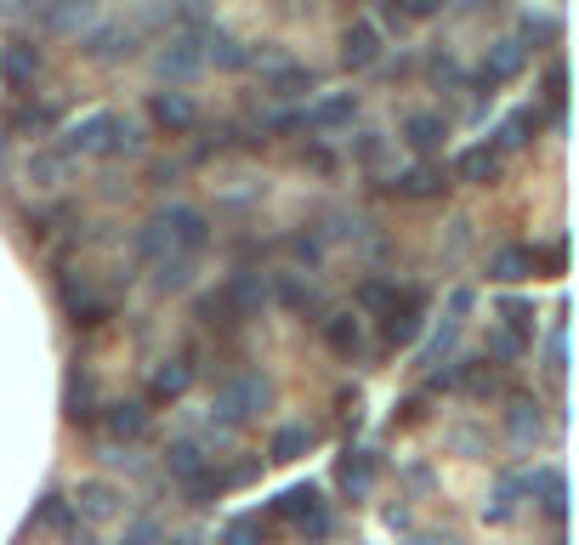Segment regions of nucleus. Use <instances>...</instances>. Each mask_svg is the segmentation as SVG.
<instances>
[{
    "mask_svg": "<svg viewBox=\"0 0 579 545\" xmlns=\"http://www.w3.org/2000/svg\"><path fill=\"white\" fill-rule=\"evenodd\" d=\"M68 154H137V126L109 109H97L80 126H68Z\"/></svg>",
    "mask_w": 579,
    "mask_h": 545,
    "instance_id": "1",
    "label": "nucleus"
},
{
    "mask_svg": "<svg viewBox=\"0 0 579 545\" xmlns=\"http://www.w3.org/2000/svg\"><path fill=\"white\" fill-rule=\"evenodd\" d=\"M267 409V381L256 376V369H239V376H228L216 386V415L228 420V427H244L250 415Z\"/></svg>",
    "mask_w": 579,
    "mask_h": 545,
    "instance_id": "2",
    "label": "nucleus"
},
{
    "mask_svg": "<svg viewBox=\"0 0 579 545\" xmlns=\"http://www.w3.org/2000/svg\"><path fill=\"white\" fill-rule=\"evenodd\" d=\"M273 517H285V523H295L301 534H313V540H324V529H330V511H324V500H318L313 483L285 489L279 500H273Z\"/></svg>",
    "mask_w": 579,
    "mask_h": 545,
    "instance_id": "3",
    "label": "nucleus"
},
{
    "mask_svg": "<svg viewBox=\"0 0 579 545\" xmlns=\"http://www.w3.org/2000/svg\"><path fill=\"white\" fill-rule=\"evenodd\" d=\"M35 74H40V46H35V40L17 35V40L0 46V80H7L12 91H29Z\"/></svg>",
    "mask_w": 579,
    "mask_h": 545,
    "instance_id": "4",
    "label": "nucleus"
},
{
    "mask_svg": "<svg viewBox=\"0 0 579 545\" xmlns=\"http://www.w3.org/2000/svg\"><path fill=\"white\" fill-rule=\"evenodd\" d=\"M148 119H154L160 131L182 137V131L199 126V109H193V97H188V91H160L154 103H148Z\"/></svg>",
    "mask_w": 579,
    "mask_h": 545,
    "instance_id": "5",
    "label": "nucleus"
},
{
    "mask_svg": "<svg viewBox=\"0 0 579 545\" xmlns=\"http://www.w3.org/2000/svg\"><path fill=\"white\" fill-rule=\"evenodd\" d=\"M160 216H165V233H171V251L176 256H193L199 244H205V233H211V221L199 216V211H188V205H171Z\"/></svg>",
    "mask_w": 579,
    "mask_h": 545,
    "instance_id": "6",
    "label": "nucleus"
},
{
    "mask_svg": "<svg viewBox=\"0 0 579 545\" xmlns=\"http://www.w3.org/2000/svg\"><path fill=\"white\" fill-rule=\"evenodd\" d=\"M352 114H358V97H352V91H330V97H318V103L301 114V126H307V131H341V126H352Z\"/></svg>",
    "mask_w": 579,
    "mask_h": 545,
    "instance_id": "7",
    "label": "nucleus"
},
{
    "mask_svg": "<svg viewBox=\"0 0 579 545\" xmlns=\"http://www.w3.org/2000/svg\"><path fill=\"white\" fill-rule=\"evenodd\" d=\"M528 68V46L523 40H494L489 58H483V86H506Z\"/></svg>",
    "mask_w": 579,
    "mask_h": 545,
    "instance_id": "8",
    "label": "nucleus"
},
{
    "mask_svg": "<svg viewBox=\"0 0 579 545\" xmlns=\"http://www.w3.org/2000/svg\"><path fill=\"white\" fill-rule=\"evenodd\" d=\"M103 432H109L114 443H137V438L148 432V404H131V398L109 404V409H103Z\"/></svg>",
    "mask_w": 579,
    "mask_h": 545,
    "instance_id": "9",
    "label": "nucleus"
},
{
    "mask_svg": "<svg viewBox=\"0 0 579 545\" xmlns=\"http://www.w3.org/2000/svg\"><path fill=\"white\" fill-rule=\"evenodd\" d=\"M375 58H381V29H375V23H352V29L341 35V63L347 68H369Z\"/></svg>",
    "mask_w": 579,
    "mask_h": 545,
    "instance_id": "10",
    "label": "nucleus"
},
{
    "mask_svg": "<svg viewBox=\"0 0 579 545\" xmlns=\"http://www.w3.org/2000/svg\"><path fill=\"white\" fill-rule=\"evenodd\" d=\"M455 177H461V182H471V188H489V182L500 177V148H489V142L466 148V154L455 160Z\"/></svg>",
    "mask_w": 579,
    "mask_h": 545,
    "instance_id": "11",
    "label": "nucleus"
},
{
    "mask_svg": "<svg viewBox=\"0 0 579 545\" xmlns=\"http://www.w3.org/2000/svg\"><path fill=\"white\" fill-rule=\"evenodd\" d=\"M97 12V0H46L40 7V23L52 35H80V23Z\"/></svg>",
    "mask_w": 579,
    "mask_h": 545,
    "instance_id": "12",
    "label": "nucleus"
},
{
    "mask_svg": "<svg viewBox=\"0 0 579 545\" xmlns=\"http://www.w3.org/2000/svg\"><path fill=\"white\" fill-rule=\"evenodd\" d=\"M199 63H205V52H199V40H193V35L165 40V52H160V74H165V80H188Z\"/></svg>",
    "mask_w": 579,
    "mask_h": 545,
    "instance_id": "13",
    "label": "nucleus"
},
{
    "mask_svg": "<svg viewBox=\"0 0 579 545\" xmlns=\"http://www.w3.org/2000/svg\"><path fill=\"white\" fill-rule=\"evenodd\" d=\"M188 381H193V364H188V358H171V364L154 369V381H148V398H154V404H176V398L188 392Z\"/></svg>",
    "mask_w": 579,
    "mask_h": 545,
    "instance_id": "14",
    "label": "nucleus"
},
{
    "mask_svg": "<svg viewBox=\"0 0 579 545\" xmlns=\"http://www.w3.org/2000/svg\"><path fill=\"white\" fill-rule=\"evenodd\" d=\"M63 307H68V318L74 325H103V318L114 313L103 295H91L86 284H74V279H63Z\"/></svg>",
    "mask_w": 579,
    "mask_h": 545,
    "instance_id": "15",
    "label": "nucleus"
},
{
    "mask_svg": "<svg viewBox=\"0 0 579 545\" xmlns=\"http://www.w3.org/2000/svg\"><path fill=\"white\" fill-rule=\"evenodd\" d=\"M86 52H91L97 63L131 58V52H137V29H125V23H109V29H97V35L86 40Z\"/></svg>",
    "mask_w": 579,
    "mask_h": 545,
    "instance_id": "16",
    "label": "nucleus"
},
{
    "mask_svg": "<svg viewBox=\"0 0 579 545\" xmlns=\"http://www.w3.org/2000/svg\"><path fill=\"white\" fill-rule=\"evenodd\" d=\"M222 295H228V307H234V318H256L262 313V302H267V290H262V279H250V272H234L228 284H222Z\"/></svg>",
    "mask_w": 579,
    "mask_h": 545,
    "instance_id": "17",
    "label": "nucleus"
},
{
    "mask_svg": "<svg viewBox=\"0 0 579 545\" xmlns=\"http://www.w3.org/2000/svg\"><path fill=\"white\" fill-rule=\"evenodd\" d=\"M324 346H330L336 358H358V346H364L358 318H352V313H330V318H324Z\"/></svg>",
    "mask_w": 579,
    "mask_h": 545,
    "instance_id": "18",
    "label": "nucleus"
},
{
    "mask_svg": "<svg viewBox=\"0 0 579 545\" xmlns=\"http://www.w3.org/2000/svg\"><path fill=\"white\" fill-rule=\"evenodd\" d=\"M336 483L352 494V500H358V494H369V489H375V460H369L364 449H347V455H341V466H336Z\"/></svg>",
    "mask_w": 579,
    "mask_h": 545,
    "instance_id": "19",
    "label": "nucleus"
},
{
    "mask_svg": "<svg viewBox=\"0 0 579 545\" xmlns=\"http://www.w3.org/2000/svg\"><path fill=\"white\" fill-rule=\"evenodd\" d=\"M443 137H449V126H443L438 114H415L410 126H404V142L415 148V154H438V148H443Z\"/></svg>",
    "mask_w": 579,
    "mask_h": 545,
    "instance_id": "20",
    "label": "nucleus"
},
{
    "mask_svg": "<svg viewBox=\"0 0 579 545\" xmlns=\"http://www.w3.org/2000/svg\"><path fill=\"white\" fill-rule=\"evenodd\" d=\"M387 341L392 346H404V341H415V330H420V295H404V302H398L392 313H387Z\"/></svg>",
    "mask_w": 579,
    "mask_h": 545,
    "instance_id": "21",
    "label": "nucleus"
},
{
    "mask_svg": "<svg viewBox=\"0 0 579 545\" xmlns=\"http://www.w3.org/2000/svg\"><path fill=\"white\" fill-rule=\"evenodd\" d=\"M74 511L91 517V523H103V517H114V511H119V494H114L109 483H86L80 494H74Z\"/></svg>",
    "mask_w": 579,
    "mask_h": 545,
    "instance_id": "22",
    "label": "nucleus"
},
{
    "mask_svg": "<svg viewBox=\"0 0 579 545\" xmlns=\"http://www.w3.org/2000/svg\"><path fill=\"white\" fill-rule=\"evenodd\" d=\"M489 272H494L500 284H517V279H528V272H534V251H523V244H506V251H494Z\"/></svg>",
    "mask_w": 579,
    "mask_h": 545,
    "instance_id": "23",
    "label": "nucleus"
},
{
    "mask_svg": "<svg viewBox=\"0 0 579 545\" xmlns=\"http://www.w3.org/2000/svg\"><path fill=\"white\" fill-rule=\"evenodd\" d=\"M398 193H404V200H432V193H443V170L415 165V170H404V177H398Z\"/></svg>",
    "mask_w": 579,
    "mask_h": 545,
    "instance_id": "24",
    "label": "nucleus"
},
{
    "mask_svg": "<svg viewBox=\"0 0 579 545\" xmlns=\"http://www.w3.org/2000/svg\"><path fill=\"white\" fill-rule=\"evenodd\" d=\"M506 427H512L517 443H534V438H540V404H534V398H512Z\"/></svg>",
    "mask_w": 579,
    "mask_h": 545,
    "instance_id": "25",
    "label": "nucleus"
},
{
    "mask_svg": "<svg viewBox=\"0 0 579 545\" xmlns=\"http://www.w3.org/2000/svg\"><path fill=\"white\" fill-rule=\"evenodd\" d=\"M540 494V506H545V517H563L568 511V483H563V472H540L534 483H528Z\"/></svg>",
    "mask_w": 579,
    "mask_h": 545,
    "instance_id": "26",
    "label": "nucleus"
},
{
    "mask_svg": "<svg viewBox=\"0 0 579 545\" xmlns=\"http://www.w3.org/2000/svg\"><path fill=\"white\" fill-rule=\"evenodd\" d=\"M307 443H313L307 427H279V432H273V443H267V455L273 460H301V455H307Z\"/></svg>",
    "mask_w": 579,
    "mask_h": 545,
    "instance_id": "27",
    "label": "nucleus"
},
{
    "mask_svg": "<svg viewBox=\"0 0 579 545\" xmlns=\"http://www.w3.org/2000/svg\"><path fill=\"white\" fill-rule=\"evenodd\" d=\"M137 256H142V262H165V256H176V251H171V233H165V216H154V221H148V228L137 233Z\"/></svg>",
    "mask_w": 579,
    "mask_h": 545,
    "instance_id": "28",
    "label": "nucleus"
},
{
    "mask_svg": "<svg viewBox=\"0 0 579 545\" xmlns=\"http://www.w3.org/2000/svg\"><path fill=\"white\" fill-rule=\"evenodd\" d=\"M398 302H404V290H398V284H387V279H369L364 290H358V307H369V313H392Z\"/></svg>",
    "mask_w": 579,
    "mask_h": 545,
    "instance_id": "29",
    "label": "nucleus"
},
{
    "mask_svg": "<svg viewBox=\"0 0 579 545\" xmlns=\"http://www.w3.org/2000/svg\"><path fill=\"white\" fill-rule=\"evenodd\" d=\"M534 131H540V114H534V109H517L506 126H500V148H523Z\"/></svg>",
    "mask_w": 579,
    "mask_h": 545,
    "instance_id": "30",
    "label": "nucleus"
},
{
    "mask_svg": "<svg viewBox=\"0 0 579 545\" xmlns=\"http://www.w3.org/2000/svg\"><path fill=\"white\" fill-rule=\"evenodd\" d=\"M35 523H40V529H58V534H63V529L74 523V506L63 500V494H46V500H40V511H35Z\"/></svg>",
    "mask_w": 579,
    "mask_h": 545,
    "instance_id": "31",
    "label": "nucleus"
},
{
    "mask_svg": "<svg viewBox=\"0 0 579 545\" xmlns=\"http://www.w3.org/2000/svg\"><path fill=\"white\" fill-rule=\"evenodd\" d=\"M205 58L222 63V68H244V46L228 40V35H205Z\"/></svg>",
    "mask_w": 579,
    "mask_h": 545,
    "instance_id": "32",
    "label": "nucleus"
},
{
    "mask_svg": "<svg viewBox=\"0 0 579 545\" xmlns=\"http://www.w3.org/2000/svg\"><path fill=\"white\" fill-rule=\"evenodd\" d=\"M29 177H35L40 188H58V182L68 177V160H63V154H35V160H29Z\"/></svg>",
    "mask_w": 579,
    "mask_h": 545,
    "instance_id": "33",
    "label": "nucleus"
},
{
    "mask_svg": "<svg viewBox=\"0 0 579 545\" xmlns=\"http://www.w3.org/2000/svg\"><path fill=\"white\" fill-rule=\"evenodd\" d=\"M154 267H160V272H154L160 290H182L188 272H193V256H165V262H154Z\"/></svg>",
    "mask_w": 579,
    "mask_h": 545,
    "instance_id": "34",
    "label": "nucleus"
},
{
    "mask_svg": "<svg viewBox=\"0 0 579 545\" xmlns=\"http://www.w3.org/2000/svg\"><path fill=\"white\" fill-rule=\"evenodd\" d=\"M171 472L182 478V483H193L199 472H205V455H199L193 443H176V449H171Z\"/></svg>",
    "mask_w": 579,
    "mask_h": 545,
    "instance_id": "35",
    "label": "nucleus"
},
{
    "mask_svg": "<svg viewBox=\"0 0 579 545\" xmlns=\"http://www.w3.org/2000/svg\"><path fill=\"white\" fill-rule=\"evenodd\" d=\"M273 91H279V97H301V91H313V74L290 63L285 74H273Z\"/></svg>",
    "mask_w": 579,
    "mask_h": 545,
    "instance_id": "36",
    "label": "nucleus"
},
{
    "mask_svg": "<svg viewBox=\"0 0 579 545\" xmlns=\"http://www.w3.org/2000/svg\"><path fill=\"white\" fill-rule=\"evenodd\" d=\"M222 540H228V545H262V517H234Z\"/></svg>",
    "mask_w": 579,
    "mask_h": 545,
    "instance_id": "37",
    "label": "nucleus"
},
{
    "mask_svg": "<svg viewBox=\"0 0 579 545\" xmlns=\"http://www.w3.org/2000/svg\"><path fill=\"white\" fill-rule=\"evenodd\" d=\"M517 478H500V489H494V506H489V517H494V523H500V517H512V506H517Z\"/></svg>",
    "mask_w": 579,
    "mask_h": 545,
    "instance_id": "38",
    "label": "nucleus"
},
{
    "mask_svg": "<svg viewBox=\"0 0 579 545\" xmlns=\"http://www.w3.org/2000/svg\"><path fill=\"white\" fill-rule=\"evenodd\" d=\"M489 346H494V358H500V364H517L528 341H523V335H512V330H494V341H489Z\"/></svg>",
    "mask_w": 579,
    "mask_h": 545,
    "instance_id": "39",
    "label": "nucleus"
},
{
    "mask_svg": "<svg viewBox=\"0 0 579 545\" xmlns=\"http://www.w3.org/2000/svg\"><path fill=\"white\" fill-rule=\"evenodd\" d=\"M68 415L74 420H91L97 409H91V381H68Z\"/></svg>",
    "mask_w": 579,
    "mask_h": 545,
    "instance_id": "40",
    "label": "nucleus"
},
{
    "mask_svg": "<svg viewBox=\"0 0 579 545\" xmlns=\"http://www.w3.org/2000/svg\"><path fill=\"white\" fill-rule=\"evenodd\" d=\"M461 386H466V392H477V398H483V392L494 386V376H489L483 364H461Z\"/></svg>",
    "mask_w": 579,
    "mask_h": 545,
    "instance_id": "41",
    "label": "nucleus"
},
{
    "mask_svg": "<svg viewBox=\"0 0 579 545\" xmlns=\"http://www.w3.org/2000/svg\"><path fill=\"white\" fill-rule=\"evenodd\" d=\"M279 290H285V302H290V307H307V302H313V290L301 284V279H285Z\"/></svg>",
    "mask_w": 579,
    "mask_h": 545,
    "instance_id": "42",
    "label": "nucleus"
},
{
    "mask_svg": "<svg viewBox=\"0 0 579 545\" xmlns=\"http://www.w3.org/2000/svg\"><path fill=\"white\" fill-rule=\"evenodd\" d=\"M154 540H160V529H154V523H137L131 534H125V545H154Z\"/></svg>",
    "mask_w": 579,
    "mask_h": 545,
    "instance_id": "43",
    "label": "nucleus"
},
{
    "mask_svg": "<svg viewBox=\"0 0 579 545\" xmlns=\"http://www.w3.org/2000/svg\"><path fill=\"white\" fill-rule=\"evenodd\" d=\"M290 251H295V262H318V244L313 239H290Z\"/></svg>",
    "mask_w": 579,
    "mask_h": 545,
    "instance_id": "44",
    "label": "nucleus"
},
{
    "mask_svg": "<svg viewBox=\"0 0 579 545\" xmlns=\"http://www.w3.org/2000/svg\"><path fill=\"white\" fill-rule=\"evenodd\" d=\"M563 86H568V74H563V68H551V74H545V91H551V97H563Z\"/></svg>",
    "mask_w": 579,
    "mask_h": 545,
    "instance_id": "45",
    "label": "nucleus"
},
{
    "mask_svg": "<svg viewBox=\"0 0 579 545\" xmlns=\"http://www.w3.org/2000/svg\"><path fill=\"white\" fill-rule=\"evenodd\" d=\"M23 7H29V0H0V12H23Z\"/></svg>",
    "mask_w": 579,
    "mask_h": 545,
    "instance_id": "46",
    "label": "nucleus"
},
{
    "mask_svg": "<svg viewBox=\"0 0 579 545\" xmlns=\"http://www.w3.org/2000/svg\"><path fill=\"white\" fill-rule=\"evenodd\" d=\"M438 7H443V0H438Z\"/></svg>",
    "mask_w": 579,
    "mask_h": 545,
    "instance_id": "47",
    "label": "nucleus"
}]
</instances>
